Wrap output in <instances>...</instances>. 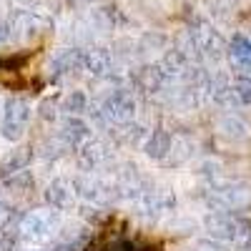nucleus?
I'll return each mask as SVG.
<instances>
[{
	"label": "nucleus",
	"instance_id": "nucleus-4",
	"mask_svg": "<svg viewBox=\"0 0 251 251\" xmlns=\"http://www.w3.org/2000/svg\"><path fill=\"white\" fill-rule=\"evenodd\" d=\"M214 203L224 211H244L251 206V186H228L214 196Z\"/></svg>",
	"mask_w": 251,
	"mask_h": 251
},
{
	"label": "nucleus",
	"instance_id": "nucleus-5",
	"mask_svg": "<svg viewBox=\"0 0 251 251\" xmlns=\"http://www.w3.org/2000/svg\"><path fill=\"white\" fill-rule=\"evenodd\" d=\"M191 46L196 50H201L203 55H208V58H221L224 55V40L219 38L216 30L206 28V25L191 30Z\"/></svg>",
	"mask_w": 251,
	"mask_h": 251
},
{
	"label": "nucleus",
	"instance_id": "nucleus-12",
	"mask_svg": "<svg viewBox=\"0 0 251 251\" xmlns=\"http://www.w3.org/2000/svg\"><path fill=\"white\" fill-rule=\"evenodd\" d=\"M46 199L55 206V208H66L73 203V194L68 191V186L63 183V181H55L48 191H46Z\"/></svg>",
	"mask_w": 251,
	"mask_h": 251
},
{
	"label": "nucleus",
	"instance_id": "nucleus-8",
	"mask_svg": "<svg viewBox=\"0 0 251 251\" xmlns=\"http://www.w3.org/2000/svg\"><path fill=\"white\" fill-rule=\"evenodd\" d=\"M106 113H108L111 118H116V121H128V118L133 116V100H131L128 96L118 93V96H113V98L106 103Z\"/></svg>",
	"mask_w": 251,
	"mask_h": 251
},
{
	"label": "nucleus",
	"instance_id": "nucleus-2",
	"mask_svg": "<svg viewBox=\"0 0 251 251\" xmlns=\"http://www.w3.org/2000/svg\"><path fill=\"white\" fill-rule=\"evenodd\" d=\"M28 106L25 100L20 98H10L5 103V111H3V126H0V133H3L8 141H20L23 138V131L28 126Z\"/></svg>",
	"mask_w": 251,
	"mask_h": 251
},
{
	"label": "nucleus",
	"instance_id": "nucleus-17",
	"mask_svg": "<svg viewBox=\"0 0 251 251\" xmlns=\"http://www.w3.org/2000/svg\"><path fill=\"white\" fill-rule=\"evenodd\" d=\"M38 251H78V244H73V241H60V244H53V246H46V249H38Z\"/></svg>",
	"mask_w": 251,
	"mask_h": 251
},
{
	"label": "nucleus",
	"instance_id": "nucleus-6",
	"mask_svg": "<svg viewBox=\"0 0 251 251\" xmlns=\"http://www.w3.org/2000/svg\"><path fill=\"white\" fill-rule=\"evenodd\" d=\"M228 55H231V66L236 68V73L241 78H251V40L244 35H234Z\"/></svg>",
	"mask_w": 251,
	"mask_h": 251
},
{
	"label": "nucleus",
	"instance_id": "nucleus-1",
	"mask_svg": "<svg viewBox=\"0 0 251 251\" xmlns=\"http://www.w3.org/2000/svg\"><path fill=\"white\" fill-rule=\"evenodd\" d=\"M203 226L208 236L219 241H251V224L246 219H239L228 211H216L203 219Z\"/></svg>",
	"mask_w": 251,
	"mask_h": 251
},
{
	"label": "nucleus",
	"instance_id": "nucleus-13",
	"mask_svg": "<svg viewBox=\"0 0 251 251\" xmlns=\"http://www.w3.org/2000/svg\"><path fill=\"white\" fill-rule=\"evenodd\" d=\"M88 128H86V123L78 121V118H68V121H63V136H66L68 141L78 143L80 138H86Z\"/></svg>",
	"mask_w": 251,
	"mask_h": 251
},
{
	"label": "nucleus",
	"instance_id": "nucleus-9",
	"mask_svg": "<svg viewBox=\"0 0 251 251\" xmlns=\"http://www.w3.org/2000/svg\"><path fill=\"white\" fill-rule=\"evenodd\" d=\"M80 63H83V66H86L91 73H106L108 66H111V58H108L106 50L93 48V50H86V53L80 55Z\"/></svg>",
	"mask_w": 251,
	"mask_h": 251
},
{
	"label": "nucleus",
	"instance_id": "nucleus-11",
	"mask_svg": "<svg viewBox=\"0 0 251 251\" xmlns=\"http://www.w3.org/2000/svg\"><path fill=\"white\" fill-rule=\"evenodd\" d=\"M169 149H171V136L166 131H156L151 136V141L146 143V153H149L151 158H163L166 153H169Z\"/></svg>",
	"mask_w": 251,
	"mask_h": 251
},
{
	"label": "nucleus",
	"instance_id": "nucleus-10",
	"mask_svg": "<svg viewBox=\"0 0 251 251\" xmlns=\"http://www.w3.org/2000/svg\"><path fill=\"white\" fill-rule=\"evenodd\" d=\"M221 133L226 138H234V141H241V138H249L251 136V128H249V123L236 118V116H228L221 121Z\"/></svg>",
	"mask_w": 251,
	"mask_h": 251
},
{
	"label": "nucleus",
	"instance_id": "nucleus-7",
	"mask_svg": "<svg viewBox=\"0 0 251 251\" xmlns=\"http://www.w3.org/2000/svg\"><path fill=\"white\" fill-rule=\"evenodd\" d=\"M33 153H30V146H23V149H15L10 151L3 161H0V176H5V174H18V171H23L25 166L30 163Z\"/></svg>",
	"mask_w": 251,
	"mask_h": 251
},
{
	"label": "nucleus",
	"instance_id": "nucleus-14",
	"mask_svg": "<svg viewBox=\"0 0 251 251\" xmlns=\"http://www.w3.org/2000/svg\"><path fill=\"white\" fill-rule=\"evenodd\" d=\"M231 91H234L239 103H246V106H249V103H251V78H239L231 86Z\"/></svg>",
	"mask_w": 251,
	"mask_h": 251
},
{
	"label": "nucleus",
	"instance_id": "nucleus-15",
	"mask_svg": "<svg viewBox=\"0 0 251 251\" xmlns=\"http://www.w3.org/2000/svg\"><path fill=\"white\" fill-rule=\"evenodd\" d=\"M13 219H15V211L10 208V203L0 199V231H5V228L10 226V221H13Z\"/></svg>",
	"mask_w": 251,
	"mask_h": 251
},
{
	"label": "nucleus",
	"instance_id": "nucleus-3",
	"mask_svg": "<svg viewBox=\"0 0 251 251\" xmlns=\"http://www.w3.org/2000/svg\"><path fill=\"white\" fill-rule=\"evenodd\" d=\"M55 228H58V216L55 214L35 211V214H28L23 221H20V239L43 241V239H48L55 231Z\"/></svg>",
	"mask_w": 251,
	"mask_h": 251
},
{
	"label": "nucleus",
	"instance_id": "nucleus-16",
	"mask_svg": "<svg viewBox=\"0 0 251 251\" xmlns=\"http://www.w3.org/2000/svg\"><path fill=\"white\" fill-rule=\"evenodd\" d=\"M83 106H86V98H83L80 93H73V96L66 100V111H80Z\"/></svg>",
	"mask_w": 251,
	"mask_h": 251
}]
</instances>
